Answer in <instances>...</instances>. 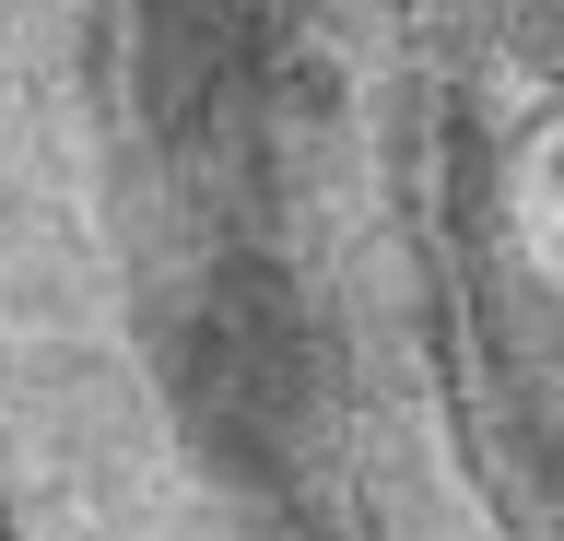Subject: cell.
<instances>
[{
  "instance_id": "cell-1",
  "label": "cell",
  "mask_w": 564,
  "mask_h": 541,
  "mask_svg": "<svg viewBox=\"0 0 564 541\" xmlns=\"http://www.w3.org/2000/svg\"><path fill=\"white\" fill-rule=\"evenodd\" d=\"M0 541H564V0H0Z\"/></svg>"
}]
</instances>
